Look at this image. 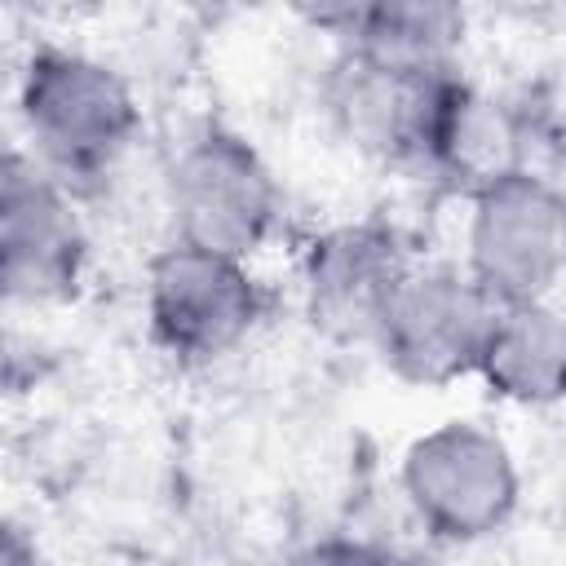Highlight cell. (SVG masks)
Masks as SVG:
<instances>
[{
	"label": "cell",
	"mask_w": 566,
	"mask_h": 566,
	"mask_svg": "<svg viewBox=\"0 0 566 566\" xmlns=\"http://www.w3.org/2000/svg\"><path fill=\"white\" fill-rule=\"evenodd\" d=\"M18 111L44 155V168L66 186L97 177L142 128V106L128 80L80 49L40 44L18 80Z\"/></svg>",
	"instance_id": "cell-1"
},
{
	"label": "cell",
	"mask_w": 566,
	"mask_h": 566,
	"mask_svg": "<svg viewBox=\"0 0 566 566\" xmlns=\"http://www.w3.org/2000/svg\"><path fill=\"white\" fill-rule=\"evenodd\" d=\"M402 500L442 544H478L517 513L522 478L509 442L478 420H442L398 464Z\"/></svg>",
	"instance_id": "cell-2"
},
{
	"label": "cell",
	"mask_w": 566,
	"mask_h": 566,
	"mask_svg": "<svg viewBox=\"0 0 566 566\" xmlns=\"http://www.w3.org/2000/svg\"><path fill=\"white\" fill-rule=\"evenodd\" d=\"M279 208L283 195L270 164L243 133L226 124H203L190 133L168 168L177 243L248 261L270 239Z\"/></svg>",
	"instance_id": "cell-3"
},
{
	"label": "cell",
	"mask_w": 566,
	"mask_h": 566,
	"mask_svg": "<svg viewBox=\"0 0 566 566\" xmlns=\"http://www.w3.org/2000/svg\"><path fill=\"white\" fill-rule=\"evenodd\" d=\"M562 265L566 203L544 172L526 168L469 195L464 274L495 310L553 301Z\"/></svg>",
	"instance_id": "cell-4"
},
{
	"label": "cell",
	"mask_w": 566,
	"mask_h": 566,
	"mask_svg": "<svg viewBox=\"0 0 566 566\" xmlns=\"http://www.w3.org/2000/svg\"><path fill=\"white\" fill-rule=\"evenodd\" d=\"M270 296L248 261L168 243L146 261V323L177 363H212L243 345Z\"/></svg>",
	"instance_id": "cell-5"
},
{
	"label": "cell",
	"mask_w": 566,
	"mask_h": 566,
	"mask_svg": "<svg viewBox=\"0 0 566 566\" xmlns=\"http://www.w3.org/2000/svg\"><path fill=\"white\" fill-rule=\"evenodd\" d=\"M491 318L495 305L460 265H411L367 345L402 385L438 389L478 371Z\"/></svg>",
	"instance_id": "cell-6"
},
{
	"label": "cell",
	"mask_w": 566,
	"mask_h": 566,
	"mask_svg": "<svg viewBox=\"0 0 566 566\" xmlns=\"http://www.w3.org/2000/svg\"><path fill=\"white\" fill-rule=\"evenodd\" d=\"M88 234L66 186L27 155H0V301L62 305L80 292Z\"/></svg>",
	"instance_id": "cell-7"
},
{
	"label": "cell",
	"mask_w": 566,
	"mask_h": 566,
	"mask_svg": "<svg viewBox=\"0 0 566 566\" xmlns=\"http://www.w3.org/2000/svg\"><path fill=\"white\" fill-rule=\"evenodd\" d=\"M460 80L464 75L455 66L407 71L340 53L327 80V111L354 150L394 168L424 172L438 119Z\"/></svg>",
	"instance_id": "cell-8"
},
{
	"label": "cell",
	"mask_w": 566,
	"mask_h": 566,
	"mask_svg": "<svg viewBox=\"0 0 566 566\" xmlns=\"http://www.w3.org/2000/svg\"><path fill=\"white\" fill-rule=\"evenodd\" d=\"M411 265L416 261L389 221L363 217L332 226L310 243L301 265L305 318L340 345H367L385 301Z\"/></svg>",
	"instance_id": "cell-9"
},
{
	"label": "cell",
	"mask_w": 566,
	"mask_h": 566,
	"mask_svg": "<svg viewBox=\"0 0 566 566\" xmlns=\"http://www.w3.org/2000/svg\"><path fill=\"white\" fill-rule=\"evenodd\" d=\"M531 137H535V124L522 106L500 102V97L473 88L469 80H460L438 119L424 172L447 181L451 190L473 195L500 177L526 172Z\"/></svg>",
	"instance_id": "cell-10"
},
{
	"label": "cell",
	"mask_w": 566,
	"mask_h": 566,
	"mask_svg": "<svg viewBox=\"0 0 566 566\" xmlns=\"http://www.w3.org/2000/svg\"><path fill=\"white\" fill-rule=\"evenodd\" d=\"M318 27L340 35V53H358L385 66L433 71L455 66L464 40V13L442 0H376V4H336L310 13Z\"/></svg>",
	"instance_id": "cell-11"
},
{
	"label": "cell",
	"mask_w": 566,
	"mask_h": 566,
	"mask_svg": "<svg viewBox=\"0 0 566 566\" xmlns=\"http://www.w3.org/2000/svg\"><path fill=\"white\" fill-rule=\"evenodd\" d=\"M482 385L517 407H553L566 385V318L553 301L504 305L478 354Z\"/></svg>",
	"instance_id": "cell-12"
},
{
	"label": "cell",
	"mask_w": 566,
	"mask_h": 566,
	"mask_svg": "<svg viewBox=\"0 0 566 566\" xmlns=\"http://www.w3.org/2000/svg\"><path fill=\"white\" fill-rule=\"evenodd\" d=\"M287 566H394V557L354 535H318V539L301 544L287 557Z\"/></svg>",
	"instance_id": "cell-13"
},
{
	"label": "cell",
	"mask_w": 566,
	"mask_h": 566,
	"mask_svg": "<svg viewBox=\"0 0 566 566\" xmlns=\"http://www.w3.org/2000/svg\"><path fill=\"white\" fill-rule=\"evenodd\" d=\"M0 566H40L35 544L4 517H0Z\"/></svg>",
	"instance_id": "cell-14"
},
{
	"label": "cell",
	"mask_w": 566,
	"mask_h": 566,
	"mask_svg": "<svg viewBox=\"0 0 566 566\" xmlns=\"http://www.w3.org/2000/svg\"><path fill=\"white\" fill-rule=\"evenodd\" d=\"M394 566H402V562H394Z\"/></svg>",
	"instance_id": "cell-15"
}]
</instances>
